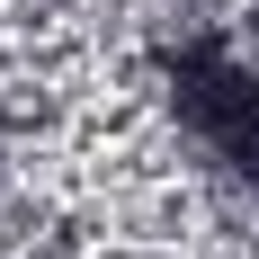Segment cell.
<instances>
[{
    "label": "cell",
    "mask_w": 259,
    "mask_h": 259,
    "mask_svg": "<svg viewBox=\"0 0 259 259\" xmlns=\"http://www.w3.org/2000/svg\"><path fill=\"white\" fill-rule=\"evenodd\" d=\"M170 116H179V143L197 161L259 188V72H250V54L214 45V36L179 45L170 54Z\"/></svg>",
    "instance_id": "obj_1"
}]
</instances>
